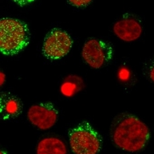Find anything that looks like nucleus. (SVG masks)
I'll return each instance as SVG.
<instances>
[{
	"label": "nucleus",
	"mask_w": 154,
	"mask_h": 154,
	"mask_svg": "<svg viewBox=\"0 0 154 154\" xmlns=\"http://www.w3.org/2000/svg\"><path fill=\"white\" fill-rule=\"evenodd\" d=\"M140 23L134 18L127 17L119 20L113 26V32L121 41L131 42L138 40L142 34Z\"/></svg>",
	"instance_id": "7"
},
{
	"label": "nucleus",
	"mask_w": 154,
	"mask_h": 154,
	"mask_svg": "<svg viewBox=\"0 0 154 154\" xmlns=\"http://www.w3.org/2000/svg\"><path fill=\"white\" fill-rule=\"evenodd\" d=\"M72 45V39L66 31L53 29L45 37L42 46L43 54L48 59H60L68 54Z\"/></svg>",
	"instance_id": "5"
},
{
	"label": "nucleus",
	"mask_w": 154,
	"mask_h": 154,
	"mask_svg": "<svg viewBox=\"0 0 154 154\" xmlns=\"http://www.w3.org/2000/svg\"><path fill=\"white\" fill-rule=\"evenodd\" d=\"M148 126L131 114L115 116L110 126V137L115 145L124 151L135 153L144 148L149 139Z\"/></svg>",
	"instance_id": "1"
},
{
	"label": "nucleus",
	"mask_w": 154,
	"mask_h": 154,
	"mask_svg": "<svg viewBox=\"0 0 154 154\" xmlns=\"http://www.w3.org/2000/svg\"><path fill=\"white\" fill-rule=\"evenodd\" d=\"M84 88V82L78 75H70L66 77L60 87L62 94L68 97L74 96Z\"/></svg>",
	"instance_id": "10"
},
{
	"label": "nucleus",
	"mask_w": 154,
	"mask_h": 154,
	"mask_svg": "<svg viewBox=\"0 0 154 154\" xmlns=\"http://www.w3.org/2000/svg\"><path fill=\"white\" fill-rule=\"evenodd\" d=\"M146 73L149 79L154 82V58L150 61L146 68Z\"/></svg>",
	"instance_id": "12"
},
{
	"label": "nucleus",
	"mask_w": 154,
	"mask_h": 154,
	"mask_svg": "<svg viewBox=\"0 0 154 154\" xmlns=\"http://www.w3.org/2000/svg\"><path fill=\"white\" fill-rule=\"evenodd\" d=\"M27 118L33 126L40 130H46L55 125L58 112L51 103L36 104L29 108Z\"/></svg>",
	"instance_id": "6"
},
{
	"label": "nucleus",
	"mask_w": 154,
	"mask_h": 154,
	"mask_svg": "<svg viewBox=\"0 0 154 154\" xmlns=\"http://www.w3.org/2000/svg\"><path fill=\"white\" fill-rule=\"evenodd\" d=\"M29 41L30 32L26 23L13 18L1 19L0 51L3 54H17L29 45Z\"/></svg>",
	"instance_id": "2"
},
{
	"label": "nucleus",
	"mask_w": 154,
	"mask_h": 154,
	"mask_svg": "<svg viewBox=\"0 0 154 154\" xmlns=\"http://www.w3.org/2000/svg\"><path fill=\"white\" fill-rule=\"evenodd\" d=\"M69 140L74 154H98L102 147L101 136L86 121L69 130Z\"/></svg>",
	"instance_id": "3"
},
{
	"label": "nucleus",
	"mask_w": 154,
	"mask_h": 154,
	"mask_svg": "<svg viewBox=\"0 0 154 154\" xmlns=\"http://www.w3.org/2000/svg\"><path fill=\"white\" fill-rule=\"evenodd\" d=\"M72 5L77 8H84L92 2L91 0H71L68 2Z\"/></svg>",
	"instance_id": "11"
},
{
	"label": "nucleus",
	"mask_w": 154,
	"mask_h": 154,
	"mask_svg": "<svg viewBox=\"0 0 154 154\" xmlns=\"http://www.w3.org/2000/svg\"><path fill=\"white\" fill-rule=\"evenodd\" d=\"M68 149L62 140L56 137L41 140L36 147V154H67Z\"/></svg>",
	"instance_id": "9"
},
{
	"label": "nucleus",
	"mask_w": 154,
	"mask_h": 154,
	"mask_svg": "<svg viewBox=\"0 0 154 154\" xmlns=\"http://www.w3.org/2000/svg\"><path fill=\"white\" fill-rule=\"evenodd\" d=\"M0 154H6V153L3 151H2V150H1V152H0Z\"/></svg>",
	"instance_id": "14"
},
{
	"label": "nucleus",
	"mask_w": 154,
	"mask_h": 154,
	"mask_svg": "<svg viewBox=\"0 0 154 154\" xmlns=\"http://www.w3.org/2000/svg\"><path fill=\"white\" fill-rule=\"evenodd\" d=\"M0 82H1V86H2L3 84H4V83L5 82V73H3V72H1V73H0Z\"/></svg>",
	"instance_id": "13"
},
{
	"label": "nucleus",
	"mask_w": 154,
	"mask_h": 154,
	"mask_svg": "<svg viewBox=\"0 0 154 154\" xmlns=\"http://www.w3.org/2000/svg\"><path fill=\"white\" fill-rule=\"evenodd\" d=\"M23 105L17 97L10 93H2L0 95V112L3 120L11 119L21 113Z\"/></svg>",
	"instance_id": "8"
},
{
	"label": "nucleus",
	"mask_w": 154,
	"mask_h": 154,
	"mask_svg": "<svg viewBox=\"0 0 154 154\" xmlns=\"http://www.w3.org/2000/svg\"><path fill=\"white\" fill-rule=\"evenodd\" d=\"M112 54V48L109 43L96 38L87 41L82 52L85 62L94 69L101 68L109 63Z\"/></svg>",
	"instance_id": "4"
}]
</instances>
